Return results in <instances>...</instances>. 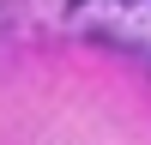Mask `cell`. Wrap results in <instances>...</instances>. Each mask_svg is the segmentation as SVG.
Wrapping results in <instances>:
<instances>
[{"label":"cell","mask_w":151,"mask_h":145,"mask_svg":"<svg viewBox=\"0 0 151 145\" xmlns=\"http://www.w3.org/2000/svg\"><path fill=\"white\" fill-rule=\"evenodd\" d=\"M73 30L151 60V0H73Z\"/></svg>","instance_id":"cell-1"}]
</instances>
